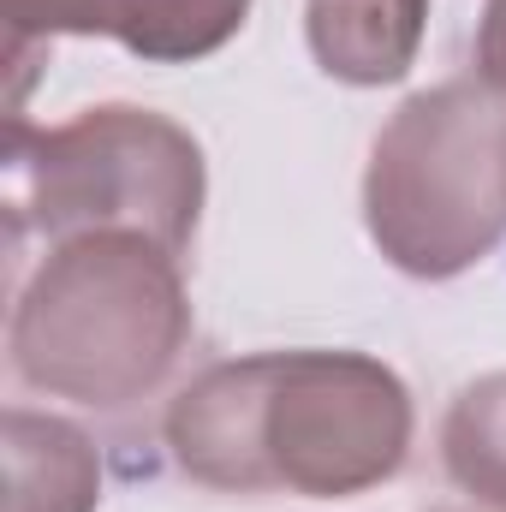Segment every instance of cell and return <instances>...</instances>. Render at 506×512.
<instances>
[{
    "mask_svg": "<svg viewBox=\"0 0 506 512\" xmlns=\"http://www.w3.org/2000/svg\"><path fill=\"white\" fill-rule=\"evenodd\" d=\"M161 435L203 489L346 501L399 477L411 393L370 352H251L179 387Z\"/></svg>",
    "mask_w": 506,
    "mask_h": 512,
    "instance_id": "cell-1",
    "label": "cell"
},
{
    "mask_svg": "<svg viewBox=\"0 0 506 512\" xmlns=\"http://www.w3.org/2000/svg\"><path fill=\"white\" fill-rule=\"evenodd\" d=\"M12 376L84 411L155 399L191 346L185 256L149 233H84L48 245L6 280Z\"/></svg>",
    "mask_w": 506,
    "mask_h": 512,
    "instance_id": "cell-2",
    "label": "cell"
},
{
    "mask_svg": "<svg viewBox=\"0 0 506 512\" xmlns=\"http://www.w3.org/2000/svg\"><path fill=\"white\" fill-rule=\"evenodd\" d=\"M6 256L84 233H149L173 256L191 251L203 215L197 137L149 108H84L66 126L6 131Z\"/></svg>",
    "mask_w": 506,
    "mask_h": 512,
    "instance_id": "cell-3",
    "label": "cell"
},
{
    "mask_svg": "<svg viewBox=\"0 0 506 512\" xmlns=\"http://www.w3.org/2000/svg\"><path fill=\"white\" fill-rule=\"evenodd\" d=\"M364 227L411 280H453L506 239V96L483 78L417 90L370 149Z\"/></svg>",
    "mask_w": 506,
    "mask_h": 512,
    "instance_id": "cell-4",
    "label": "cell"
},
{
    "mask_svg": "<svg viewBox=\"0 0 506 512\" xmlns=\"http://www.w3.org/2000/svg\"><path fill=\"white\" fill-rule=\"evenodd\" d=\"M251 18V0H6V42L114 36L137 60H203L227 48Z\"/></svg>",
    "mask_w": 506,
    "mask_h": 512,
    "instance_id": "cell-5",
    "label": "cell"
},
{
    "mask_svg": "<svg viewBox=\"0 0 506 512\" xmlns=\"http://www.w3.org/2000/svg\"><path fill=\"white\" fill-rule=\"evenodd\" d=\"M429 0H310L304 36L328 78L376 90L411 72Z\"/></svg>",
    "mask_w": 506,
    "mask_h": 512,
    "instance_id": "cell-6",
    "label": "cell"
},
{
    "mask_svg": "<svg viewBox=\"0 0 506 512\" xmlns=\"http://www.w3.org/2000/svg\"><path fill=\"white\" fill-rule=\"evenodd\" d=\"M102 507V465L84 429L66 417H42L12 405L6 411V501L0 512H96Z\"/></svg>",
    "mask_w": 506,
    "mask_h": 512,
    "instance_id": "cell-7",
    "label": "cell"
},
{
    "mask_svg": "<svg viewBox=\"0 0 506 512\" xmlns=\"http://www.w3.org/2000/svg\"><path fill=\"white\" fill-rule=\"evenodd\" d=\"M441 465L477 501L506 512V370H489L441 417Z\"/></svg>",
    "mask_w": 506,
    "mask_h": 512,
    "instance_id": "cell-8",
    "label": "cell"
},
{
    "mask_svg": "<svg viewBox=\"0 0 506 512\" xmlns=\"http://www.w3.org/2000/svg\"><path fill=\"white\" fill-rule=\"evenodd\" d=\"M477 78L506 96V0L483 6V24H477Z\"/></svg>",
    "mask_w": 506,
    "mask_h": 512,
    "instance_id": "cell-9",
    "label": "cell"
}]
</instances>
